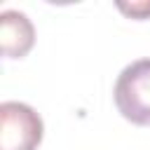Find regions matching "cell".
I'll use <instances>...</instances> for the list:
<instances>
[{
    "mask_svg": "<svg viewBox=\"0 0 150 150\" xmlns=\"http://www.w3.org/2000/svg\"><path fill=\"white\" fill-rule=\"evenodd\" d=\"M112 96L124 120L138 127H150V59L129 63L117 75Z\"/></svg>",
    "mask_w": 150,
    "mask_h": 150,
    "instance_id": "6da1fadb",
    "label": "cell"
},
{
    "mask_svg": "<svg viewBox=\"0 0 150 150\" xmlns=\"http://www.w3.org/2000/svg\"><path fill=\"white\" fill-rule=\"evenodd\" d=\"M42 117L28 103H0V150H35L42 141Z\"/></svg>",
    "mask_w": 150,
    "mask_h": 150,
    "instance_id": "7a4b0ae2",
    "label": "cell"
},
{
    "mask_svg": "<svg viewBox=\"0 0 150 150\" xmlns=\"http://www.w3.org/2000/svg\"><path fill=\"white\" fill-rule=\"evenodd\" d=\"M35 42V28L30 19L19 9L0 12V47L7 59H21Z\"/></svg>",
    "mask_w": 150,
    "mask_h": 150,
    "instance_id": "3957f363",
    "label": "cell"
},
{
    "mask_svg": "<svg viewBox=\"0 0 150 150\" xmlns=\"http://www.w3.org/2000/svg\"><path fill=\"white\" fill-rule=\"evenodd\" d=\"M117 7L124 12V14H129V16H134V19H145V16H150V0H143V2H117Z\"/></svg>",
    "mask_w": 150,
    "mask_h": 150,
    "instance_id": "277c9868",
    "label": "cell"
}]
</instances>
